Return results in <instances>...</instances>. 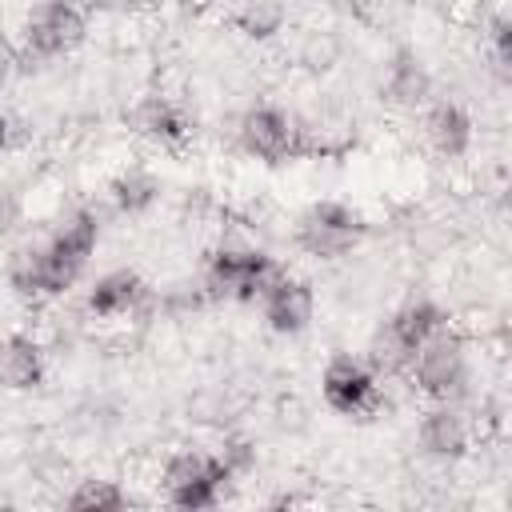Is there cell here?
Instances as JSON below:
<instances>
[{"mask_svg": "<svg viewBox=\"0 0 512 512\" xmlns=\"http://www.w3.org/2000/svg\"><path fill=\"white\" fill-rule=\"evenodd\" d=\"M444 324H448V312H444L436 300H428V296L404 300V304L392 308L388 320L372 332L368 352H364L368 368H372L380 380H384V376H404L408 364H412V356H416V348H420L432 332H440Z\"/></svg>", "mask_w": 512, "mask_h": 512, "instance_id": "cell-1", "label": "cell"}, {"mask_svg": "<svg viewBox=\"0 0 512 512\" xmlns=\"http://www.w3.org/2000/svg\"><path fill=\"white\" fill-rule=\"evenodd\" d=\"M232 484H236V476L224 468L216 448L212 452L208 448H176L160 460V472H156L160 496L172 508H184V512L216 508L228 496Z\"/></svg>", "mask_w": 512, "mask_h": 512, "instance_id": "cell-2", "label": "cell"}, {"mask_svg": "<svg viewBox=\"0 0 512 512\" xmlns=\"http://www.w3.org/2000/svg\"><path fill=\"white\" fill-rule=\"evenodd\" d=\"M280 272L276 256L256 248V244H220L208 252L204 272H200V292L208 300H228V304H256L260 292L272 284Z\"/></svg>", "mask_w": 512, "mask_h": 512, "instance_id": "cell-3", "label": "cell"}, {"mask_svg": "<svg viewBox=\"0 0 512 512\" xmlns=\"http://www.w3.org/2000/svg\"><path fill=\"white\" fill-rule=\"evenodd\" d=\"M404 376L412 380V388L424 400H452V404H460L468 396V388H472V356H468L464 336L452 324H444L440 332H432L416 348V356H412Z\"/></svg>", "mask_w": 512, "mask_h": 512, "instance_id": "cell-4", "label": "cell"}, {"mask_svg": "<svg viewBox=\"0 0 512 512\" xmlns=\"http://www.w3.org/2000/svg\"><path fill=\"white\" fill-rule=\"evenodd\" d=\"M364 232H368L364 212L356 204H348V200H332L328 196V200H312L296 216L292 244L312 260H344V256H352L360 248Z\"/></svg>", "mask_w": 512, "mask_h": 512, "instance_id": "cell-5", "label": "cell"}, {"mask_svg": "<svg viewBox=\"0 0 512 512\" xmlns=\"http://www.w3.org/2000/svg\"><path fill=\"white\" fill-rule=\"evenodd\" d=\"M88 40V12L76 0H36L20 20V48L32 60L72 56Z\"/></svg>", "mask_w": 512, "mask_h": 512, "instance_id": "cell-6", "label": "cell"}, {"mask_svg": "<svg viewBox=\"0 0 512 512\" xmlns=\"http://www.w3.org/2000/svg\"><path fill=\"white\" fill-rule=\"evenodd\" d=\"M240 148L260 164H288L304 156V124L280 104H252L236 124Z\"/></svg>", "mask_w": 512, "mask_h": 512, "instance_id": "cell-7", "label": "cell"}, {"mask_svg": "<svg viewBox=\"0 0 512 512\" xmlns=\"http://www.w3.org/2000/svg\"><path fill=\"white\" fill-rule=\"evenodd\" d=\"M4 280L20 300H32V304L60 300L80 284V276L48 248V240L12 248V256L4 260Z\"/></svg>", "mask_w": 512, "mask_h": 512, "instance_id": "cell-8", "label": "cell"}, {"mask_svg": "<svg viewBox=\"0 0 512 512\" xmlns=\"http://www.w3.org/2000/svg\"><path fill=\"white\" fill-rule=\"evenodd\" d=\"M320 396L336 416L364 420L380 408V376L368 368V360L352 352H336L320 368Z\"/></svg>", "mask_w": 512, "mask_h": 512, "instance_id": "cell-9", "label": "cell"}, {"mask_svg": "<svg viewBox=\"0 0 512 512\" xmlns=\"http://www.w3.org/2000/svg\"><path fill=\"white\" fill-rule=\"evenodd\" d=\"M416 448L432 464H460L472 452V420L452 400H428V408L416 416Z\"/></svg>", "mask_w": 512, "mask_h": 512, "instance_id": "cell-10", "label": "cell"}, {"mask_svg": "<svg viewBox=\"0 0 512 512\" xmlns=\"http://www.w3.org/2000/svg\"><path fill=\"white\" fill-rule=\"evenodd\" d=\"M256 304H260L264 328L276 336H300L316 320V288L304 276L284 272V268L272 276V284L260 292Z\"/></svg>", "mask_w": 512, "mask_h": 512, "instance_id": "cell-11", "label": "cell"}, {"mask_svg": "<svg viewBox=\"0 0 512 512\" xmlns=\"http://www.w3.org/2000/svg\"><path fill=\"white\" fill-rule=\"evenodd\" d=\"M436 96V76L428 68V60L416 48H396L384 60V76H380V100L396 112H420L428 100Z\"/></svg>", "mask_w": 512, "mask_h": 512, "instance_id": "cell-12", "label": "cell"}, {"mask_svg": "<svg viewBox=\"0 0 512 512\" xmlns=\"http://www.w3.org/2000/svg\"><path fill=\"white\" fill-rule=\"evenodd\" d=\"M128 124L140 140L156 144V148H180L188 136H192V120L184 112V104L168 92H144L132 112H128Z\"/></svg>", "mask_w": 512, "mask_h": 512, "instance_id": "cell-13", "label": "cell"}, {"mask_svg": "<svg viewBox=\"0 0 512 512\" xmlns=\"http://www.w3.org/2000/svg\"><path fill=\"white\" fill-rule=\"evenodd\" d=\"M420 132L440 160H460L476 144V120L460 100H428L420 108Z\"/></svg>", "mask_w": 512, "mask_h": 512, "instance_id": "cell-14", "label": "cell"}, {"mask_svg": "<svg viewBox=\"0 0 512 512\" xmlns=\"http://www.w3.org/2000/svg\"><path fill=\"white\" fill-rule=\"evenodd\" d=\"M148 296V284L136 268H112L100 272L84 292V312L92 320H124L132 316Z\"/></svg>", "mask_w": 512, "mask_h": 512, "instance_id": "cell-15", "label": "cell"}, {"mask_svg": "<svg viewBox=\"0 0 512 512\" xmlns=\"http://www.w3.org/2000/svg\"><path fill=\"white\" fill-rule=\"evenodd\" d=\"M48 376V352L32 332L0 336V388L8 392H36Z\"/></svg>", "mask_w": 512, "mask_h": 512, "instance_id": "cell-16", "label": "cell"}, {"mask_svg": "<svg viewBox=\"0 0 512 512\" xmlns=\"http://www.w3.org/2000/svg\"><path fill=\"white\" fill-rule=\"evenodd\" d=\"M48 248H52L76 276H84L88 264H92V256H96V248H100V216H96L92 208L68 212L64 224L48 236Z\"/></svg>", "mask_w": 512, "mask_h": 512, "instance_id": "cell-17", "label": "cell"}, {"mask_svg": "<svg viewBox=\"0 0 512 512\" xmlns=\"http://www.w3.org/2000/svg\"><path fill=\"white\" fill-rule=\"evenodd\" d=\"M108 204L120 216H148L160 204V176L148 168H124L108 180Z\"/></svg>", "mask_w": 512, "mask_h": 512, "instance_id": "cell-18", "label": "cell"}, {"mask_svg": "<svg viewBox=\"0 0 512 512\" xmlns=\"http://www.w3.org/2000/svg\"><path fill=\"white\" fill-rule=\"evenodd\" d=\"M284 24H288L284 0H240V4L232 8V28H236L244 40H256V44L276 40V36L284 32Z\"/></svg>", "mask_w": 512, "mask_h": 512, "instance_id": "cell-19", "label": "cell"}, {"mask_svg": "<svg viewBox=\"0 0 512 512\" xmlns=\"http://www.w3.org/2000/svg\"><path fill=\"white\" fill-rule=\"evenodd\" d=\"M64 504L76 508V512H120V508L132 504V492L120 480L88 476V480H76V488L64 496Z\"/></svg>", "mask_w": 512, "mask_h": 512, "instance_id": "cell-20", "label": "cell"}, {"mask_svg": "<svg viewBox=\"0 0 512 512\" xmlns=\"http://www.w3.org/2000/svg\"><path fill=\"white\" fill-rule=\"evenodd\" d=\"M484 52H488V64L500 80H508V64H512V20L504 8H496L488 20H484Z\"/></svg>", "mask_w": 512, "mask_h": 512, "instance_id": "cell-21", "label": "cell"}, {"mask_svg": "<svg viewBox=\"0 0 512 512\" xmlns=\"http://www.w3.org/2000/svg\"><path fill=\"white\" fill-rule=\"evenodd\" d=\"M216 456L224 460V468H228L236 480H240V476H248V472H256V464H260L256 440H248V436H240V432L224 436V440H220V448H216Z\"/></svg>", "mask_w": 512, "mask_h": 512, "instance_id": "cell-22", "label": "cell"}, {"mask_svg": "<svg viewBox=\"0 0 512 512\" xmlns=\"http://www.w3.org/2000/svg\"><path fill=\"white\" fill-rule=\"evenodd\" d=\"M124 12H132V16H152V12H160L168 0H116Z\"/></svg>", "mask_w": 512, "mask_h": 512, "instance_id": "cell-23", "label": "cell"}, {"mask_svg": "<svg viewBox=\"0 0 512 512\" xmlns=\"http://www.w3.org/2000/svg\"><path fill=\"white\" fill-rule=\"evenodd\" d=\"M12 148V120H8V112H0V156Z\"/></svg>", "mask_w": 512, "mask_h": 512, "instance_id": "cell-24", "label": "cell"}, {"mask_svg": "<svg viewBox=\"0 0 512 512\" xmlns=\"http://www.w3.org/2000/svg\"><path fill=\"white\" fill-rule=\"evenodd\" d=\"M376 4H404V0H376Z\"/></svg>", "mask_w": 512, "mask_h": 512, "instance_id": "cell-25", "label": "cell"}]
</instances>
